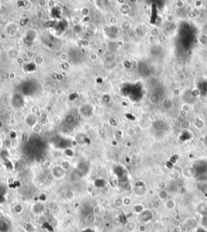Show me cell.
Here are the masks:
<instances>
[{
  "instance_id": "obj_5",
  "label": "cell",
  "mask_w": 207,
  "mask_h": 232,
  "mask_svg": "<svg viewBox=\"0 0 207 232\" xmlns=\"http://www.w3.org/2000/svg\"><path fill=\"white\" fill-rule=\"evenodd\" d=\"M122 202H123V205H129L130 202H131V200H130V198L126 197V198H124V199L122 200Z\"/></svg>"
},
{
  "instance_id": "obj_6",
  "label": "cell",
  "mask_w": 207,
  "mask_h": 232,
  "mask_svg": "<svg viewBox=\"0 0 207 232\" xmlns=\"http://www.w3.org/2000/svg\"><path fill=\"white\" fill-rule=\"evenodd\" d=\"M119 201H122V199H115L114 200L113 204L116 207H119V206H121V205H122L121 204H119Z\"/></svg>"
},
{
  "instance_id": "obj_3",
  "label": "cell",
  "mask_w": 207,
  "mask_h": 232,
  "mask_svg": "<svg viewBox=\"0 0 207 232\" xmlns=\"http://www.w3.org/2000/svg\"><path fill=\"white\" fill-rule=\"evenodd\" d=\"M64 197L67 201H72L75 198V192L72 190H67L64 194Z\"/></svg>"
},
{
  "instance_id": "obj_4",
  "label": "cell",
  "mask_w": 207,
  "mask_h": 232,
  "mask_svg": "<svg viewBox=\"0 0 207 232\" xmlns=\"http://www.w3.org/2000/svg\"><path fill=\"white\" fill-rule=\"evenodd\" d=\"M126 228H127L129 231H134V228H135V224H134V222H128V223L126 224Z\"/></svg>"
},
{
  "instance_id": "obj_1",
  "label": "cell",
  "mask_w": 207,
  "mask_h": 232,
  "mask_svg": "<svg viewBox=\"0 0 207 232\" xmlns=\"http://www.w3.org/2000/svg\"><path fill=\"white\" fill-rule=\"evenodd\" d=\"M53 174L55 178H61L65 175V170L61 168V166H57V167L53 168Z\"/></svg>"
},
{
  "instance_id": "obj_2",
  "label": "cell",
  "mask_w": 207,
  "mask_h": 232,
  "mask_svg": "<svg viewBox=\"0 0 207 232\" xmlns=\"http://www.w3.org/2000/svg\"><path fill=\"white\" fill-rule=\"evenodd\" d=\"M12 210L16 214L20 215V214H21V213L24 212V210H25V207H24V205H22L21 204L17 203L13 206Z\"/></svg>"
}]
</instances>
